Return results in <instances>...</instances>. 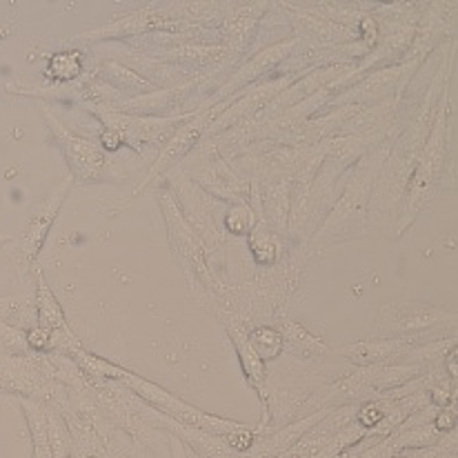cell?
Returning a JSON list of instances; mask_svg holds the SVG:
<instances>
[{"mask_svg": "<svg viewBox=\"0 0 458 458\" xmlns=\"http://www.w3.org/2000/svg\"><path fill=\"white\" fill-rule=\"evenodd\" d=\"M378 418H380V412H378V409H374V407H365L363 409V422L365 425H374Z\"/></svg>", "mask_w": 458, "mask_h": 458, "instance_id": "1", "label": "cell"}]
</instances>
